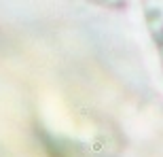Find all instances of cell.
<instances>
[{"mask_svg": "<svg viewBox=\"0 0 163 157\" xmlns=\"http://www.w3.org/2000/svg\"><path fill=\"white\" fill-rule=\"evenodd\" d=\"M146 15L150 19V30L155 34V40L159 43L163 55V0H144Z\"/></svg>", "mask_w": 163, "mask_h": 157, "instance_id": "6da1fadb", "label": "cell"}]
</instances>
